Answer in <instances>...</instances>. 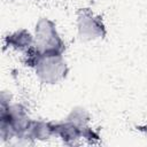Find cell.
<instances>
[{
    "mask_svg": "<svg viewBox=\"0 0 147 147\" xmlns=\"http://www.w3.org/2000/svg\"><path fill=\"white\" fill-rule=\"evenodd\" d=\"M138 129H139L140 131H142V132H144V133L147 136V126H144V127H142V126H139Z\"/></svg>",
    "mask_w": 147,
    "mask_h": 147,
    "instance_id": "obj_4",
    "label": "cell"
},
{
    "mask_svg": "<svg viewBox=\"0 0 147 147\" xmlns=\"http://www.w3.org/2000/svg\"><path fill=\"white\" fill-rule=\"evenodd\" d=\"M78 30L83 39H93L105 34V26L100 17H93L88 9H84L78 17Z\"/></svg>",
    "mask_w": 147,
    "mask_h": 147,
    "instance_id": "obj_2",
    "label": "cell"
},
{
    "mask_svg": "<svg viewBox=\"0 0 147 147\" xmlns=\"http://www.w3.org/2000/svg\"><path fill=\"white\" fill-rule=\"evenodd\" d=\"M33 48L42 55H62L64 42L59 37L56 29L49 20L41 18L36 25V38Z\"/></svg>",
    "mask_w": 147,
    "mask_h": 147,
    "instance_id": "obj_1",
    "label": "cell"
},
{
    "mask_svg": "<svg viewBox=\"0 0 147 147\" xmlns=\"http://www.w3.org/2000/svg\"><path fill=\"white\" fill-rule=\"evenodd\" d=\"M6 41V45L16 49V51H20V52H23L24 54L30 51L33 45H34V39L33 37L31 36V33L24 29L22 30H18L11 34H8L5 39Z\"/></svg>",
    "mask_w": 147,
    "mask_h": 147,
    "instance_id": "obj_3",
    "label": "cell"
}]
</instances>
